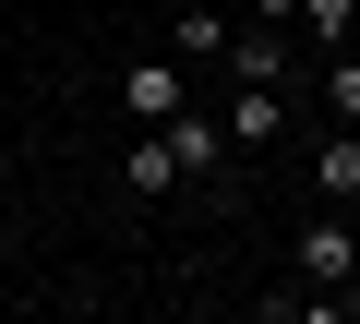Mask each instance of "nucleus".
I'll use <instances>...</instances> for the list:
<instances>
[{"mask_svg": "<svg viewBox=\"0 0 360 324\" xmlns=\"http://www.w3.org/2000/svg\"><path fill=\"white\" fill-rule=\"evenodd\" d=\"M156 132H168V156H180V181H193V193H229V156H240V144H229V120H217L205 96H193V108H168Z\"/></svg>", "mask_w": 360, "mask_h": 324, "instance_id": "obj_1", "label": "nucleus"}, {"mask_svg": "<svg viewBox=\"0 0 360 324\" xmlns=\"http://www.w3.org/2000/svg\"><path fill=\"white\" fill-rule=\"evenodd\" d=\"M120 108H132V132H156L168 108H193V60H168V48L132 60V72H120Z\"/></svg>", "mask_w": 360, "mask_h": 324, "instance_id": "obj_2", "label": "nucleus"}, {"mask_svg": "<svg viewBox=\"0 0 360 324\" xmlns=\"http://www.w3.org/2000/svg\"><path fill=\"white\" fill-rule=\"evenodd\" d=\"M348 264H360V228H348V205H336V216H312V228H300V252H288V276H300V288H336Z\"/></svg>", "mask_w": 360, "mask_h": 324, "instance_id": "obj_3", "label": "nucleus"}, {"mask_svg": "<svg viewBox=\"0 0 360 324\" xmlns=\"http://www.w3.org/2000/svg\"><path fill=\"white\" fill-rule=\"evenodd\" d=\"M300 169H312V193H324V205H348V216H360V132H348V120L300 156Z\"/></svg>", "mask_w": 360, "mask_h": 324, "instance_id": "obj_4", "label": "nucleus"}, {"mask_svg": "<svg viewBox=\"0 0 360 324\" xmlns=\"http://www.w3.org/2000/svg\"><path fill=\"white\" fill-rule=\"evenodd\" d=\"M229 84H288V25H229Z\"/></svg>", "mask_w": 360, "mask_h": 324, "instance_id": "obj_5", "label": "nucleus"}, {"mask_svg": "<svg viewBox=\"0 0 360 324\" xmlns=\"http://www.w3.org/2000/svg\"><path fill=\"white\" fill-rule=\"evenodd\" d=\"M217 120H229V144H240V156H264V144L288 132V108H276V84H229V108H217Z\"/></svg>", "mask_w": 360, "mask_h": 324, "instance_id": "obj_6", "label": "nucleus"}, {"mask_svg": "<svg viewBox=\"0 0 360 324\" xmlns=\"http://www.w3.org/2000/svg\"><path fill=\"white\" fill-rule=\"evenodd\" d=\"M168 60H229V13H217V0H180V25H168Z\"/></svg>", "mask_w": 360, "mask_h": 324, "instance_id": "obj_7", "label": "nucleus"}, {"mask_svg": "<svg viewBox=\"0 0 360 324\" xmlns=\"http://www.w3.org/2000/svg\"><path fill=\"white\" fill-rule=\"evenodd\" d=\"M120 181H132V193H180V156H168V132H132Z\"/></svg>", "mask_w": 360, "mask_h": 324, "instance_id": "obj_8", "label": "nucleus"}, {"mask_svg": "<svg viewBox=\"0 0 360 324\" xmlns=\"http://www.w3.org/2000/svg\"><path fill=\"white\" fill-rule=\"evenodd\" d=\"M288 25H300L312 48H348V37H360V0H300V13H288Z\"/></svg>", "mask_w": 360, "mask_h": 324, "instance_id": "obj_9", "label": "nucleus"}, {"mask_svg": "<svg viewBox=\"0 0 360 324\" xmlns=\"http://www.w3.org/2000/svg\"><path fill=\"white\" fill-rule=\"evenodd\" d=\"M324 108L360 132V37H348V48H324Z\"/></svg>", "mask_w": 360, "mask_h": 324, "instance_id": "obj_10", "label": "nucleus"}, {"mask_svg": "<svg viewBox=\"0 0 360 324\" xmlns=\"http://www.w3.org/2000/svg\"><path fill=\"white\" fill-rule=\"evenodd\" d=\"M324 312H336V324H360V264H348V276L324 288Z\"/></svg>", "mask_w": 360, "mask_h": 324, "instance_id": "obj_11", "label": "nucleus"}]
</instances>
